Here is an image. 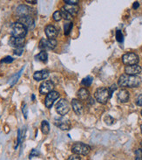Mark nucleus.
I'll return each instance as SVG.
<instances>
[{
	"label": "nucleus",
	"mask_w": 142,
	"mask_h": 160,
	"mask_svg": "<svg viewBox=\"0 0 142 160\" xmlns=\"http://www.w3.org/2000/svg\"><path fill=\"white\" fill-rule=\"evenodd\" d=\"M140 79L138 76L122 74L119 78L118 85L121 88H137L140 85Z\"/></svg>",
	"instance_id": "nucleus-1"
},
{
	"label": "nucleus",
	"mask_w": 142,
	"mask_h": 160,
	"mask_svg": "<svg viewBox=\"0 0 142 160\" xmlns=\"http://www.w3.org/2000/svg\"><path fill=\"white\" fill-rule=\"evenodd\" d=\"M27 34V29L19 22L13 23L11 26V35L14 38H25Z\"/></svg>",
	"instance_id": "nucleus-2"
},
{
	"label": "nucleus",
	"mask_w": 142,
	"mask_h": 160,
	"mask_svg": "<svg viewBox=\"0 0 142 160\" xmlns=\"http://www.w3.org/2000/svg\"><path fill=\"white\" fill-rule=\"evenodd\" d=\"M94 97L98 102L101 104H106L109 98H111V95H110L108 88H99L95 91Z\"/></svg>",
	"instance_id": "nucleus-3"
},
{
	"label": "nucleus",
	"mask_w": 142,
	"mask_h": 160,
	"mask_svg": "<svg viewBox=\"0 0 142 160\" xmlns=\"http://www.w3.org/2000/svg\"><path fill=\"white\" fill-rule=\"evenodd\" d=\"M91 148L87 144L83 143H74L72 147V152L76 155H84L86 156L90 152Z\"/></svg>",
	"instance_id": "nucleus-4"
},
{
	"label": "nucleus",
	"mask_w": 142,
	"mask_h": 160,
	"mask_svg": "<svg viewBox=\"0 0 142 160\" xmlns=\"http://www.w3.org/2000/svg\"><path fill=\"white\" fill-rule=\"evenodd\" d=\"M56 111L61 117H64L70 111V105L65 99H60L56 104Z\"/></svg>",
	"instance_id": "nucleus-5"
},
{
	"label": "nucleus",
	"mask_w": 142,
	"mask_h": 160,
	"mask_svg": "<svg viewBox=\"0 0 142 160\" xmlns=\"http://www.w3.org/2000/svg\"><path fill=\"white\" fill-rule=\"evenodd\" d=\"M57 47L56 39H41L39 41V48L42 51L45 50H52Z\"/></svg>",
	"instance_id": "nucleus-6"
},
{
	"label": "nucleus",
	"mask_w": 142,
	"mask_h": 160,
	"mask_svg": "<svg viewBox=\"0 0 142 160\" xmlns=\"http://www.w3.org/2000/svg\"><path fill=\"white\" fill-rule=\"evenodd\" d=\"M122 61L126 66L137 65L139 62V56L134 52H127L122 56Z\"/></svg>",
	"instance_id": "nucleus-7"
},
{
	"label": "nucleus",
	"mask_w": 142,
	"mask_h": 160,
	"mask_svg": "<svg viewBox=\"0 0 142 160\" xmlns=\"http://www.w3.org/2000/svg\"><path fill=\"white\" fill-rule=\"evenodd\" d=\"M54 124L61 130H68L71 128V122L69 120L63 117L54 118Z\"/></svg>",
	"instance_id": "nucleus-8"
},
{
	"label": "nucleus",
	"mask_w": 142,
	"mask_h": 160,
	"mask_svg": "<svg viewBox=\"0 0 142 160\" xmlns=\"http://www.w3.org/2000/svg\"><path fill=\"white\" fill-rule=\"evenodd\" d=\"M17 22H19L20 24H22L27 30H29V29L31 30V29L34 28L35 21L32 16H25V17L19 18Z\"/></svg>",
	"instance_id": "nucleus-9"
},
{
	"label": "nucleus",
	"mask_w": 142,
	"mask_h": 160,
	"mask_svg": "<svg viewBox=\"0 0 142 160\" xmlns=\"http://www.w3.org/2000/svg\"><path fill=\"white\" fill-rule=\"evenodd\" d=\"M54 88V84L52 81H45L41 83V85L39 87V93L41 95H46L51 93L53 91Z\"/></svg>",
	"instance_id": "nucleus-10"
},
{
	"label": "nucleus",
	"mask_w": 142,
	"mask_h": 160,
	"mask_svg": "<svg viewBox=\"0 0 142 160\" xmlns=\"http://www.w3.org/2000/svg\"><path fill=\"white\" fill-rule=\"evenodd\" d=\"M59 97V92H57V91H52L51 93H49V94L46 95L45 100V104L46 108H52L53 103L55 102V101H56Z\"/></svg>",
	"instance_id": "nucleus-11"
},
{
	"label": "nucleus",
	"mask_w": 142,
	"mask_h": 160,
	"mask_svg": "<svg viewBox=\"0 0 142 160\" xmlns=\"http://www.w3.org/2000/svg\"><path fill=\"white\" fill-rule=\"evenodd\" d=\"M17 14L18 17H25V16H31V14L34 12L33 9L30 8L26 5H19L17 8Z\"/></svg>",
	"instance_id": "nucleus-12"
},
{
	"label": "nucleus",
	"mask_w": 142,
	"mask_h": 160,
	"mask_svg": "<svg viewBox=\"0 0 142 160\" xmlns=\"http://www.w3.org/2000/svg\"><path fill=\"white\" fill-rule=\"evenodd\" d=\"M142 68L139 65H132L126 66L125 68V74L128 75H133V76H137V74H140L141 73Z\"/></svg>",
	"instance_id": "nucleus-13"
},
{
	"label": "nucleus",
	"mask_w": 142,
	"mask_h": 160,
	"mask_svg": "<svg viewBox=\"0 0 142 160\" xmlns=\"http://www.w3.org/2000/svg\"><path fill=\"white\" fill-rule=\"evenodd\" d=\"M26 42L25 38H14V37H11L9 39V45L12 48H23L24 45Z\"/></svg>",
	"instance_id": "nucleus-14"
},
{
	"label": "nucleus",
	"mask_w": 142,
	"mask_h": 160,
	"mask_svg": "<svg viewBox=\"0 0 142 160\" xmlns=\"http://www.w3.org/2000/svg\"><path fill=\"white\" fill-rule=\"evenodd\" d=\"M45 35L49 39H55L57 35H58V31H57L56 27L52 26V25H49L45 27Z\"/></svg>",
	"instance_id": "nucleus-15"
},
{
	"label": "nucleus",
	"mask_w": 142,
	"mask_h": 160,
	"mask_svg": "<svg viewBox=\"0 0 142 160\" xmlns=\"http://www.w3.org/2000/svg\"><path fill=\"white\" fill-rule=\"evenodd\" d=\"M72 108H73V111L76 113L77 115H81L83 112V108L84 106L80 101H78V99H73L72 101Z\"/></svg>",
	"instance_id": "nucleus-16"
},
{
	"label": "nucleus",
	"mask_w": 142,
	"mask_h": 160,
	"mask_svg": "<svg viewBox=\"0 0 142 160\" xmlns=\"http://www.w3.org/2000/svg\"><path fill=\"white\" fill-rule=\"evenodd\" d=\"M49 76V72L47 70H40V71H37L35 72L33 74V78L36 81H42V80H45Z\"/></svg>",
	"instance_id": "nucleus-17"
},
{
	"label": "nucleus",
	"mask_w": 142,
	"mask_h": 160,
	"mask_svg": "<svg viewBox=\"0 0 142 160\" xmlns=\"http://www.w3.org/2000/svg\"><path fill=\"white\" fill-rule=\"evenodd\" d=\"M129 92L126 89H121V90L119 91V93L117 95L118 100L121 102H126L129 100Z\"/></svg>",
	"instance_id": "nucleus-18"
},
{
	"label": "nucleus",
	"mask_w": 142,
	"mask_h": 160,
	"mask_svg": "<svg viewBox=\"0 0 142 160\" xmlns=\"http://www.w3.org/2000/svg\"><path fill=\"white\" fill-rule=\"evenodd\" d=\"M89 95H90L89 91H88V89L85 88H81L78 91L77 93L78 98L80 101H86L89 98Z\"/></svg>",
	"instance_id": "nucleus-19"
},
{
	"label": "nucleus",
	"mask_w": 142,
	"mask_h": 160,
	"mask_svg": "<svg viewBox=\"0 0 142 160\" xmlns=\"http://www.w3.org/2000/svg\"><path fill=\"white\" fill-rule=\"evenodd\" d=\"M63 8L65 9V11L69 13L72 17L75 16L78 13V7L77 5H68V4H65V6H63Z\"/></svg>",
	"instance_id": "nucleus-20"
},
{
	"label": "nucleus",
	"mask_w": 142,
	"mask_h": 160,
	"mask_svg": "<svg viewBox=\"0 0 142 160\" xmlns=\"http://www.w3.org/2000/svg\"><path fill=\"white\" fill-rule=\"evenodd\" d=\"M41 130H42V133L45 135H47L50 131V125H49V122L45 120H44L41 122Z\"/></svg>",
	"instance_id": "nucleus-21"
},
{
	"label": "nucleus",
	"mask_w": 142,
	"mask_h": 160,
	"mask_svg": "<svg viewBox=\"0 0 142 160\" xmlns=\"http://www.w3.org/2000/svg\"><path fill=\"white\" fill-rule=\"evenodd\" d=\"M36 59L40 61H43V62H46L48 59L47 52L45 51H41L38 55H36Z\"/></svg>",
	"instance_id": "nucleus-22"
},
{
	"label": "nucleus",
	"mask_w": 142,
	"mask_h": 160,
	"mask_svg": "<svg viewBox=\"0 0 142 160\" xmlns=\"http://www.w3.org/2000/svg\"><path fill=\"white\" fill-rule=\"evenodd\" d=\"M73 24L72 22H65V25H64V32H65V36L70 34L71 31L73 29Z\"/></svg>",
	"instance_id": "nucleus-23"
},
{
	"label": "nucleus",
	"mask_w": 142,
	"mask_h": 160,
	"mask_svg": "<svg viewBox=\"0 0 142 160\" xmlns=\"http://www.w3.org/2000/svg\"><path fill=\"white\" fill-rule=\"evenodd\" d=\"M92 78L91 76H86V78L82 80L81 85L85 87H89L92 85Z\"/></svg>",
	"instance_id": "nucleus-24"
},
{
	"label": "nucleus",
	"mask_w": 142,
	"mask_h": 160,
	"mask_svg": "<svg viewBox=\"0 0 142 160\" xmlns=\"http://www.w3.org/2000/svg\"><path fill=\"white\" fill-rule=\"evenodd\" d=\"M60 13H61V16H62V18H65V20H71V19H72V18H73L71 15H70L69 13L65 11V9L63 8V7L61 8Z\"/></svg>",
	"instance_id": "nucleus-25"
},
{
	"label": "nucleus",
	"mask_w": 142,
	"mask_h": 160,
	"mask_svg": "<svg viewBox=\"0 0 142 160\" xmlns=\"http://www.w3.org/2000/svg\"><path fill=\"white\" fill-rule=\"evenodd\" d=\"M23 70H24V68H22V69L20 70L19 72H18V74H16V75H15V76H14L12 79V81H11V82H10V85H11V86H13V85H14V84H15V83L17 82L18 78H19V77H20V75H21V73Z\"/></svg>",
	"instance_id": "nucleus-26"
},
{
	"label": "nucleus",
	"mask_w": 142,
	"mask_h": 160,
	"mask_svg": "<svg viewBox=\"0 0 142 160\" xmlns=\"http://www.w3.org/2000/svg\"><path fill=\"white\" fill-rule=\"evenodd\" d=\"M104 122H105L107 125H112V123L114 122V119H113L111 116L107 115V116H106V117H104Z\"/></svg>",
	"instance_id": "nucleus-27"
},
{
	"label": "nucleus",
	"mask_w": 142,
	"mask_h": 160,
	"mask_svg": "<svg viewBox=\"0 0 142 160\" xmlns=\"http://www.w3.org/2000/svg\"><path fill=\"white\" fill-rule=\"evenodd\" d=\"M116 39L117 41L120 43L123 42V40H124V36H123V33L121 30L116 31Z\"/></svg>",
	"instance_id": "nucleus-28"
},
{
	"label": "nucleus",
	"mask_w": 142,
	"mask_h": 160,
	"mask_svg": "<svg viewBox=\"0 0 142 160\" xmlns=\"http://www.w3.org/2000/svg\"><path fill=\"white\" fill-rule=\"evenodd\" d=\"M52 18H53V20H55V21H59L61 18H62L60 11H56L55 12L53 13V15H52Z\"/></svg>",
	"instance_id": "nucleus-29"
},
{
	"label": "nucleus",
	"mask_w": 142,
	"mask_h": 160,
	"mask_svg": "<svg viewBox=\"0 0 142 160\" xmlns=\"http://www.w3.org/2000/svg\"><path fill=\"white\" fill-rule=\"evenodd\" d=\"M135 160H142V150L139 149L135 152Z\"/></svg>",
	"instance_id": "nucleus-30"
},
{
	"label": "nucleus",
	"mask_w": 142,
	"mask_h": 160,
	"mask_svg": "<svg viewBox=\"0 0 142 160\" xmlns=\"http://www.w3.org/2000/svg\"><path fill=\"white\" fill-rule=\"evenodd\" d=\"M13 61V58L11 56H6L5 58H4L2 61H1V63H12Z\"/></svg>",
	"instance_id": "nucleus-31"
},
{
	"label": "nucleus",
	"mask_w": 142,
	"mask_h": 160,
	"mask_svg": "<svg viewBox=\"0 0 142 160\" xmlns=\"http://www.w3.org/2000/svg\"><path fill=\"white\" fill-rule=\"evenodd\" d=\"M64 2L68 5H77V4L78 3V0H65Z\"/></svg>",
	"instance_id": "nucleus-32"
},
{
	"label": "nucleus",
	"mask_w": 142,
	"mask_h": 160,
	"mask_svg": "<svg viewBox=\"0 0 142 160\" xmlns=\"http://www.w3.org/2000/svg\"><path fill=\"white\" fill-rule=\"evenodd\" d=\"M24 52V49L23 48H16V49H14V54L15 55H18V56H20L22 53Z\"/></svg>",
	"instance_id": "nucleus-33"
},
{
	"label": "nucleus",
	"mask_w": 142,
	"mask_h": 160,
	"mask_svg": "<svg viewBox=\"0 0 142 160\" xmlns=\"http://www.w3.org/2000/svg\"><path fill=\"white\" fill-rule=\"evenodd\" d=\"M22 112L24 114V117L27 118V114H28V111H27V106L26 104H23V107H22Z\"/></svg>",
	"instance_id": "nucleus-34"
},
{
	"label": "nucleus",
	"mask_w": 142,
	"mask_h": 160,
	"mask_svg": "<svg viewBox=\"0 0 142 160\" xmlns=\"http://www.w3.org/2000/svg\"><path fill=\"white\" fill-rule=\"evenodd\" d=\"M136 104L138 106H142V94L137 96V98H136Z\"/></svg>",
	"instance_id": "nucleus-35"
},
{
	"label": "nucleus",
	"mask_w": 142,
	"mask_h": 160,
	"mask_svg": "<svg viewBox=\"0 0 142 160\" xmlns=\"http://www.w3.org/2000/svg\"><path fill=\"white\" fill-rule=\"evenodd\" d=\"M39 155V152H37V150H35V149H33L31 152L30 153V156H29V158H34V157H37Z\"/></svg>",
	"instance_id": "nucleus-36"
},
{
	"label": "nucleus",
	"mask_w": 142,
	"mask_h": 160,
	"mask_svg": "<svg viewBox=\"0 0 142 160\" xmlns=\"http://www.w3.org/2000/svg\"><path fill=\"white\" fill-rule=\"evenodd\" d=\"M108 89H109V93H110V95L112 96V93H113V92H114V91L117 89V86L115 85V84H113V85H112V87H110V88H109Z\"/></svg>",
	"instance_id": "nucleus-37"
},
{
	"label": "nucleus",
	"mask_w": 142,
	"mask_h": 160,
	"mask_svg": "<svg viewBox=\"0 0 142 160\" xmlns=\"http://www.w3.org/2000/svg\"><path fill=\"white\" fill-rule=\"evenodd\" d=\"M67 160H81L80 159V157H78L76 154H74V155H72V156L69 157V158Z\"/></svg>",
	"instance_id": "nucleus-38"
},
{
	"label": "nucleus",
	"mask_w": 142,
	"mask_h": 160,
	"mask_svg": "<svg viewBox=\"0 0 142 160\" xmlns=\"http://www.w3.org/2000/svg\"><path fill=\"white\" fill-rule=\"evenodd\" d=\"M139 6H140V4H139V2H134V5H133V8L136 10V9L138 8Z\"/></svg>",
	"instance_id": "nucleus-39"
},
{
	"label": "nucleus",
	"mask_w": 142,
	"mask_h": 160,
	"mask_svg": "<svg viewBox=\"0 0 142 160\" xmlns=\"http://www.w3.org/2000/svg\"><path fill=\"white\" fill-rule=\"evenodd\" d=\"M26 3H29V4H37L38 2H37L36 0H34V1H31V0H26Z\"/></svg>",
	"instance_id": "nucleus-40"
},
{
	"label": "nucleus",
	"mask_w": 142,
	"mask_h": 160,
	"mask_svg": "<svg viewBox=\"0 0 142 160\" xmlns=\"http://www.w3.org/2000/svg\"><path fill=\"white\" fill-rule=\"evenodd\" d=\"M140 131H141V133H142V124L140 125Z\"/></svg>",
	"instance_id": "nucleus-41"
},
{
	"label": "nucleus",
	"mask_w": 142,
	"mask_h": 160,
	"mask_svg": "<svg viewBox=\"0 0 142 160\" xmlns=\"http://www.w3.org/2000/svg\"><path fill=\"white\" fill-rule=\"evenodd\" d=\"M140 145H141V150H142V141H141V143H140Z\"/></svg>",
	"instance_id": "nucleus-42"
},
{
	"label": "nucleus",
	"mask_w": 142,
	"mask_h": 160,
	"mask_svg": "<svg viewBox=\"0 0 142 160\" xmlns=\"http://www.w3.org/2000/svg\"><path fill=\"white\" fill-rule=\"evenodd\" d=\"M141 115H142V110H141Z\"/></svg>",
	"instance_id": "nucleus-43"
}]
</instances>
